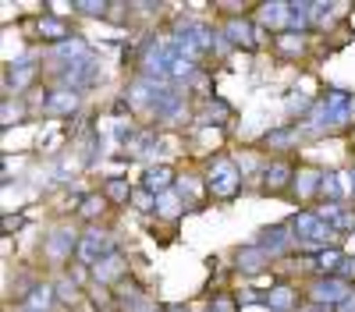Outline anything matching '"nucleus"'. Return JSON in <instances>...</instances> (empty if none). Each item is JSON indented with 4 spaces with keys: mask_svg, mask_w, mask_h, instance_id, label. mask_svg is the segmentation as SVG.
Masks as SVG:
<instances>
[{
    "mask_svg": "<svg viewBox=\"0 0 355 312\" xmlns=\"http://www.w3.org/2000/svg\"><path fill=\"white\" fill-rule=\"evenodd\" d=\"M28 78H33V64H18V68H11V75H8V82H15V85H25Z\"/></svg>",
    "mask_w": 355,
    "mask_h": 312,
    "instance_id": "nucleus-9",
    "label": "nucleus"
},
{
    "mask_svg": "<svg viewBox=\"0 0 355 312\" xmlns=\"http://www.w3.org/2000/svg\"><path fill=\"white\" fill-rule=\"evenodd\" d=\"M288 174H291V170H288L284 163H274L270 170H266V185H270V188H281V185L288 181Z\"/></svg>",
    "mask_w": 355,
    "mask_h": 312,
    "instance_id": "nucleus-6",
    "label": "nucleus"
},
{
    "mask_svg": "<svg viewBox=\"0 0 355 312\" xmlns=\"http://www.w3.org/2000/svg\"><path fill=\"white\" fill-rule=\"evenodd\" d=\"M210 188H214V195H231L234 188H239V170H234L227 160H217L214 163V174H210Z\"/></svg>",
    "mask_w": 355,
    "mask_h": 312,
    "instance_id": "nucleus-1",
    "label": "nucleus"
},
{
    "mask_svg": "<svg viewBox=\"0 0 355 312\" xmlns=\"http://www.w3.org/2000/svg\"><path fill=\"white\" fill-rule=\"evenodd\" d=\"M82 210H85V217H96V210H103V203H100V199H85Z\"/></svg>",
    "mask_w": 355,
    "mask_h": 312,
    "instance_id": "nucleus-14",
    "label": "nucleus"
},
{
    "mask_svg": "<svg viewBox=\"0 0 355 312\" xmlns=\"http://www.w3.org/2000/svg\"><path fill=\"white\" fill-rule=\"evenodd\" d=\"M50 252H53V255H64V252H68V231H57V235H53Z\"/></svg>",
    "mask_w": 355,
    "mask_h": 312,
    "instance_id": "nucleus-12",
    "label": "nucleus"
},
{
    "mask_svg": "<svg viewBox=\"0 0 355 312\" xmlns=\"http://www.w3.org/2000/svg\"><path fill=\"white\" fill-rule=\"evenodd\" d=\"M306 312H316V309H306Z\"/></svg>",
    "mask_w": 355,
    "mask_h": 312,
    "instance_id": "nucleus-18",
    "label": "nucleus"
},
{
    "mask_svg": "<svg viewBox=\"0 0 355 312\" xmlns=\"http://www.w3.org/2000/svg\"><path fill=\"white\" fill-rule=\"evenodd\" d=\"M270 305H274L277 312H288V309H291V291H288V288H277V291L270 295Z\"/></svg>",
    "mask_w": 355,
    "mask_h": 312,
    "instance_id": "nucleus-8",
    "label": "nucleus"
},
{
    "mask_svg": "<svg viewBox=\"0 0 355 312\" xmlns=\"http://www.w3.org/2000/svg\"><path fill=\"white\" fill-rule=\"evenodd\" d=\"M75 107H78L75 93H57V96L50 100V110H53V113H68V110H75Z\"/></svg>",
    "mask_w": 355,
    "mask_h": 312,
    "instance_id": "nucleus-5",
    "label": "nucleus"
},
{
    "mask_svg": "<svg viewBox=\"0 0 355 312\" xmlns=\"http://www.w3.org/2000/svg\"><path fill=\"white\" fill-rule=\"evenodd\" d=\"M110 252H114V245H110V238L100 235V231H89L85 241H82V248H78V255H82V259H89V263H100L103 255H110Z\"/></svg>",
    "mask_w": 355,
    "mask_h": 312,
    "instance_id": "nucleus-2",
    "label": "nucleus"
},
{
    "mask_svg": "<svg viewBox=\"0 0 355 312\" xmlns=\"http://www.w3.org/2000/svg\"><path fill=\"white\" fill-rule=\"evenodd\" d=\"M40 28H43V33H46V36H64V28H61V25H57V21H43Z\"/></svg>",
    "mask_w": 355,
    "mask_h": 312,
    "instance_id": "nucleus-15",
    "label": "nucleus"
},
{
    "mask_svg": "<svg viewBox=\"0 0 355 312\" xmlns=\"http://www.w3.org/2000/svg\"><path fill=\"white\" fill-rule=\"evenodd\" d=\"M231 309H234L231 302H217V312H231Z\"/></svg>",
    "mask_w": 355,
    "mask_h": 312,
    "instance_id": "nucleus-17",
    "label": "nucleus"
},
{
    "mask_svg": "<svg viewBox=\"0 0 355 312\" xmlns=\"http://www.w3.org/2000/svg\"><path fill=\"white\" fill-rule=\"evenodd\" d=\"M227 36H231V39L249 43V25H245V21H231V25H227Z\"/></svg>",
    "mask_w": 355,
    "mask_h": 312,
    "instance_id": "nucleus-11",
    "label": "nucleus"
},
{
    "mask_svg": "<svg viewBox=\"0 0 355 312\" xmlns=\"http://www.w3.org/2000/svg\"><path fill=\"white\" fill-rule=\"evenodd\" d=\"M50 298H53V291L50 288H40V291H33V298H28V305H33V309H50Z\"/></svg>",
    "mask_w": 355,
    "mask_h": 312,
    "instance_id": "nucleus-10",
    "label": "nucleus"
},
{
    "mask_svg": "<svg viewBox=\"0 0 355 312\" xmlns=\"http://www.w3.org/2000/svg\"><path fill=\"white\" fill-rule=\"evenodd\" d=\"M117 273H121V259H107V263L96 266V277H100V280H114Z\"/></svg>",
    "mask_w": 355,
    "mask_h": 312,
    "instance_id": "nucleus-7",
    "label": "nucleus"
},
{
    "mask_svg": "<svg viewBox=\"0 0 355 312\" xmlns=\"http://www.w3.org/2000/svg\"><path fill=\"white\" fill-rule=\"evenodd\" d=\"M281 50H288V53H291V50H302V43L295 39V36H281Z\"/></svg>",
    "mask_w": 355,
    "mask_h": 312,
    "instance_id": "nucleus-16",
    "label": "nucleus"
},
{
    "mask_svg": "<svg viewBox=\"0 0 355 312\" xmlns=\"http://www.w3.org/2000/svg\"><path fill=\"white\" fill-rule=\"evenodd\" d=\"M263 263H266V252H263V248H245V252H239V266L249 270V273H256Z\"/></svg>",
    "mask_w": 355,
    "mask_h": 312,
    "instance_id": "nucleus-3",
    "label": "nucleus"
},
{
    "mask_svg": "<svg viewBox=\"0 0 355 312\" xmlns=\"http://www.w3.org/2000/svg\"><path fill=\"white\" fill-rule=\"evenodd\" d=\"M171 178H174V174H171L167 167H157V170H150V174H146V185H150V192H164Z\"/></svg>",
    "mask_w": 355,
    "mask_h": 312,
    "instance_id": "nucleus-4",
    "label": "nucleus"
},
{
    "mask_svg": "<svg viewBox=\"0 0 355 312\" xmlns=\"http://www.w3.org/2000/svg\"><path fill=\"white\" fill-rule=\"evenodd\" d=\"M107 195H110V199H128V185H125V181H110V185H107Z\"/></svg>",
    "mask_w": 355,
    "mask_h": 312,
    "instance_id": "nucleus-13",
    "label": "nucleus"
}]
</instances>
